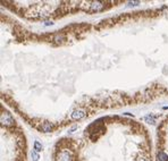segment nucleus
Returning <instances> with one entry per match:
<instances>
[{
    "label": "nucleus",
    "mask_w": 168,
    "mask_h": 161,
    "mask_svg": "<svg viewBox=\"0 0 168 161\" xmlns=\"http://www.w3.org/2000/svg\"><path fill=\"white\" fill-rule=\"evenodd\" d=\"M63 39H64V35H57V36H56V39H55V40H56V41H57V42H60V41H62V40H63Z\"/></svg>",
    "instance_id": "1a4fd4ad"
},
{
    "label": "nucleus",
    "mask_w": 168,
    "mask_h": 161,
    "mask_svg": "<svg viewBox=\"0 0 168 161\" xmlns=\"http://www.w3.org/2000/svg\"><path fill=\"white\" fill-rule=\"evenodd\" d=\"M158 160L159 161H168V157L164 152H159L158 153Z\"/></svg>",
    "instance_id": "423d86ee"
},
{
    "label": "nucleus",
    "mask_w": 168,
    "mask_h": 161,
    "mask_svg": "<svg viewBox=\"0 0 168 161\" xmlns=\"http://www.w3.org/2000/svg\"><path fill=\"white\" fill-rule=\"evenodd\" d=\"M102 7H103V6H102L101 3H99V2H94V3L91 5V10H92V11H94V10H96V11H97V10H101Z\"/></svg>",
    "instance_id": "39448f33"
},
{
    "label": "nucleus",
    "mask_w": 168,
    "mask_h": 161,
    "mask_svg": "<svg viewBox=\"0 0 168 161\" xmlns=\"http://www.w3.org/2000/svg\"><path fill=\"white\" fill-rule=\"evenodd\" d=\"M34 149H35L36 151H41V150H42V144H41L40 142L35 141V142H34Z\"/></svg>",
    "instance_id": "0eeeda50"
},
{
    "label": "nucleus",
    "mask_w": 168,
    "mask_h": 161,
    "mask_svg": "<svg viewBox=\"0 0 168 161\" xmlns=\"http://www.w3.org/2000/svg\"><path fill=\"white\" fill-rule=\"evenodd\" d=\"M1 122H2L3 124H6V125H9V124H13V123H14V120H13V118H11V116H10L9 114H2V116H1Z\"/></svg>",
    "instance_id": "7ed1b4c3"
},
{
    "label": "nucleus",
    "mask_w": 168,
    "mask_h": 161,
    "mask_svg": "<svg viewBox=\"0 0 168 161\" xmlns=\"http://www.w3.org/2000/svg\"><path fill=\"white\" fill-rule=\"evenodd\" d=\"M84 116H85V112H84L83 110H80V109L72 112V118H73V119H77V120H78V119H82Z\"/></svg>",
    "instance_id": "f03ea898"
},
{
    "label": "nucleus",
    "mask_w": 168,
    "mask_h": 161,
    "mask_svg": "<svg viewBox=\"0 0 168 161\" xmlns=\"http://www.w3.org/2000/svg\"><path fill=\"white\" fill-rule=\"evenodd\" d=\"M31 156H32V158H33V161H37V160H39V154H37L35 151H32Z\"/></svg>",
    "instance_id": "6e6552de"
},
{
    "label": "nucleus",
    "mask_w": 168,
    "mask_h": 161,
    "mask_svg": "<svg viewBox=\"0 0 168 161\" xmlns=\"http://www.w3.org/2000/svg\"><path fill=\"white\" fill-rule=\"evenodd\" d=\"M57 161H72V156L68 151H63L59 153Z\"/></svg>",
    "instance_id": "f257e3e1"
},
{
    "label": "nucleus",
    "mask_w": 168,
    "mask_h": 161,
    "mask_svg": "<svg viewBox=\"0 0 168 161\" xmlns=\"http://www.w3.org/2000/svg\"><path fill=\"white\" fill-rule=\"evenodd\" d=\"M144 119H145V120H148V122H149V123H151V124H153V123H155V120H153L152 118H150V117H145Z\"/></svg>",
    "instance_id": "9d476101"
},
{
    "label": "nucleus",
    "mask_w": 168,
    "mask_h": 161,
    "mask_svg": "<svg viewBox=\"0 0 168 161\" xmlns=\"http://www.w3.org/2000/svg\"><path fill=\"white\" fill-rule=\"evenodd\" d=\"M51 24H52L51 22H46V25H51Z\"/></svg>",
    "instance_id": "9b49d317"
},
{
    "label": "nucleus",
    "mask_w": 168,
    "mask_h": 161,
    "mask_svg": "<svg viewBox=\"0 0 168 161\" xmlns=\"http://www.w3.org/2000/svg\"><path fill=\"white\" fill-rule=\"evenodd\" d=\"M142 161H145V160H142Z\"/></svg>",
    "instance_id": "f8f14e48"
},
{
    "label": "nucleus",
    "mask_w": 168,
    "mask_h": 161,
    "mask_svg": "<svg viewBox=\"0 0 168 161\" xmlns=\"http://www.w3.org/2000/svg\"><path fill=\"white\" fill-rule=\"evenodd\" d=\"M41 127H42V130L46 132V133H49V132L51 130V128H52V126H51L50 123H43Z\"/></svg>",
    "instance_id": "20e7f679"
}]
</instances>
